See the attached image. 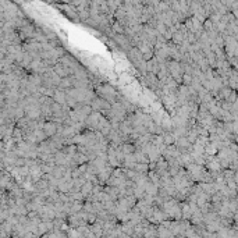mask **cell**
<instances>
[{
	"label": "cell",
	"mask_w": 238,
	"mask_h": 238,
	"mask_svg": "<svg viewBox=\"0 0 238 238\" xmlns=\"http://www.w3.org/2000/svg\"><path fill=\"white\" fill-rule=\"evenodd\" d=\"M43 131L46 135H53V134H56V124L54 123H45Z\"/></svg>",
	"instance_id": "6da1fadb"
},
{
	"label": "cell",
	"mask_w": 238,
	"mask_h": 238,
	"mask_svg": "<svg viewBox=\"0 0 238 238\" xmlns=\"http://www.w3.org/2000/svg\"><path fill=\"white\" fill-rule=\"evenodd\" d=\"M134 169H135L136 171H139V173H144V171H146L148 170V166L145 163H136L135 166H134Z\"/></svg>",
	"instance_id": "7a4b0ae2"
}]
</instances>
